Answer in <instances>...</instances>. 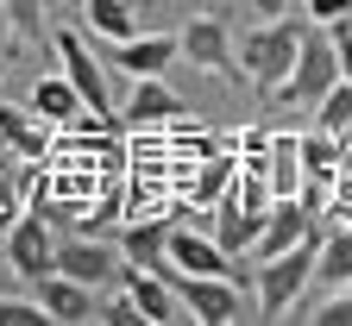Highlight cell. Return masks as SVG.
Wrapping results in <instances>:
<instances>
[{
  "instance_id": "cell-22",
  "label": "cell",
  "mask_w": 352,
  "mask_h": 326,
  "mask_svg": "<svg viewBox=\"0 0 352 326\" xmlns=\"http://www.w3.org/2000/svg\"><path fill=\"white\" fill-rule=\"evenodd\" d=\"M0 19H7L25 44L44 32V19H51V0H0Z\"/></svg>"
},
{
  "instance_id": "cell-4",
  "label": "cell",
  "mask_w": 352,
  "mask_h": 326,
  "mask_svg": "<svg viewBox=\"0 0 352 326\" xmlns=\"http://www.w3.org/2000/svg\"><path fill=\"white\" fill-rule=\"evenodd\" d=\"M176 57H189L195 69H208V75H220V82H233L239 63H233V25H227V13H201V19H189L183 32H176Z\"/></svg>"
},
{
  "instance_id": "cell-23",
  "label": "cell",
  "mask_w": 352,
  "mask_h": 326,
  "mask_svg": "<svg viewBox=\"0 0 352 326\" xmlns=\"http://www.w3.org/2000/svg\"><path fill=\"white\" fill-rule=\"evenodd\" d=\"M302 320H308V326H352V283H346V289H333L315 314H302Z\"/></svg>"
},
{
  "instance_id": "cell-5",
  "label": "cell",
  "mask_w": 352,
  "mask_h": 326,
  "mask_svg": "<svg viewBox=\"0 0 352 326\" xmlns=\"http://www.w3.org/2000/svg\"><path fill=\"white\" fill-rule=\"evenodd\" d=\"M51 257H57V239H51V213H13V226H7V264H13V276L19 283H38L44 270H51Z\"/></svg>"
},
{
  "instance_id": "cell-29",
  "label": "cell",
  "mask_w": 352,
  "mask_h": 326,
  "mask_svg": "<svg viewBox=\"0 0 352 326\" xmlns=\"http://www.w3.org/2000/svg\"><path fill=\"white\" fill-rule=\"evenodd\" d=\"M7 69H13V57H7V51H0V75H7Z\"/></svg>"
},
{
  "instance_id": "cell-8",
  "label": "cell",
  "mask_w": 352,
  "mask_h": 326,
  "mask_svg": "<svg viewBox=\"0 0 352 326\" xmlns=\"http://www.w3.org/2000/svg\"><path fill=\"white\" fill-rule=\"evenodd\" d=\"M113 283L132 295V307H139V320H145V326H170V320H189V314H183V301H176V289H170V276H157V270L120 264V276H113Z\"/></svg>"
},
{
  "instance_id": "cell-3",
  "label": "cell",
  "mask_w": 352,
  "mask_h": 326,
  "mask_svg": "<svg viewBox=\"0 0 352 326\" xmlns=\"http://www.w3.org/2000/svg\"><path fill=\"white\" fill-rule=\"evenodd\" d=\"M340 82V63H333V38H327V25H315L308 19L302 25V44H296V63H289V75L277 82V101H296V107H315L327 88Z\"/></svg>"
},
{
  "instance_id": "cell-17",
  "label": "cell",
  "mask_w": 352,
  "mask_h": 326,
  "mask_svg": "<svg viewBox=\"0 0 352 326\" xmlns=\"http://www.w3.org/2000/svg\"><path fill=\"white\" fill-rule=\"evenodd\" d=\"M82 32L120 44V38L139 32V7H132V0H82Z\"/></svg>"
},
{
  "instance_id": "cell-9",
  "label": "cell",
  "mask_w": 352,
  "mask_h": 326,
  "mask_svg": "<svg viewBox=\"0 0 352 326\" xmlns=\"http://www.w3.org/2000/svg\"><path fill=\"white\" fill-rule=\"evenodd\" d=\"M51 270H57V276H76V283H88V289L101 295L113 276H120V251H113V245H101V239H57Z\"/></svg>"
},
{
  "instance_id": "cell-30",
  "label": "cell",
  "mask_w": 352,
  "mask_h": 326,
  "mask_svg": "<svg viewBox=\"0 0 352 326\" xmlns=\"http://www.w3.org/2000/svg\"><path fill=\"white\" fill-rule=\"evenodd\" d=\"M0 157H13V151H7V138H0Z\"/></svg>"
},
{
  "instance_id": "cell-19",
  "label": "cell",
  "mask_w": 352,
  "mask_h": 326,
  "mask_svg": "<svg viewBox=\"0 0 352 326\" xmlns=\"http://www.w3.org/2000/svg\"><path fill=\"white\" fill-rule=\"evenodd\" d=\"M0 138H7L13 157H44V126H32L13 101H0Z\"/></svg>"
},
{
  "instance_id": "cell-27",
  "label": "cell",
  "mask_w": 352,
  "mask_h": 326,
  "mask_svg": "<svg viewBox=\"0 0 352 326\" xmlns=\"http://www.w3.org/2000/svg\"><path fill=\"white\" fill-rule=\"evenodd\" d=\"M296 7L315 19V25H340V19H352V0H296Z\"/></svg>"
},
{
  "instance_id": "cell-28",
  "label": "cell",
  "mask_w": 352,
  "mask_h": 326,
  "mask_svg": "<svg viewBox=\"0 0 352 326\" xmlns=\"http://www.w3.org/2000/svg\"><path fill=\"white\" fill-rule=\"evenodd\" d=\"M327 38H333V63H340V75L352 82V19H340V25H327Z\"/></svg>"
},
{
  "instance_id": "cell-21",
  "label": "cell",
  "mask_w": 352,
  "mask_h": 326,
  "mask_svg": "<svg viewBox=\"0 0 352 326\" xmlns=\"http://www.w3.org/2000/svg\"><path fill=\"white\" fill-rule=\"evenodd\" d=\"M315 113H321V132H333V138H352V82L340 75L327 95L315 101Z\"/></svg>"
},
{
  "instance_id": "cell-15",
  "label": "cell",
  "mask_w": 352,
  "mask_h": 326,
  "mask_svg": "<svg viewBox=\"0 0 352 326\" xmlns=\"http://www.w3.org/2000/svg\"><path fill=\"white\" fill-rule=\"evenodd\" d=\"M164 232H170V220L132 213L126 239H120V264H139V270H164Z\"/></svg>"
},
{
  "instance_id": "cell-11",
  "label": "cell",
  "mask_w": 352,
  "mask_h": 326,
  "mask_svg": "<svg viewBox=\"0 0 352 326\" xmlns=\"http://www.w3.org/2000/svg\"><path fill=\"white\" fill-rule=\"evenodd\" d=\"M164 264H170L176 276H233V257L220 251L214 239L189 232V226H170V232H164Z\"/></svg>"
},
{
  "instance_id": "cell-26",
  "label": "cell",
  "mask_w": 352,
  "mask_h": 326,
  "mask_svg": "<svg viewBox=\"0 0 352 326\" xmlns=\"http://www.w3.org/2000/svg\"><path fill=\"white\" fill-rule=\"evenodd\" d=\"M0 326H44V307L25 301V295H7L0 301Z\"/></svg>"
},
{
  "instance_id": "cell-6",
  "label": "cell",
  "mask_w": 352,
  "mask_h": 326,
  "mask_svg": "<svg viewBox=\"0 0 352 326\" xmlns=\"http://www.w3.org/2000/svg\"><path fill=\"white\" fill-rule=\"evenodd\" d=\"M176 301H183L189 320L201 326H233L239 320V283L233 276H170Z\"/></svg>"
},
{
  "instance_id": "cell-14",
  "label": "cell",
  "mask_w": 352,
  "mask_h": 326,
  "mask_svg": "<svg viewBox=\"0 0 352 326\" xmlns=\"http://www.w3.org/2000/svg\"><path fill=\"white\" fill-rule=\"evenodd\" d=\"M183 113V101L170 95L157 75H132V101H126V126H170Z\"/></svg>"
},
{
  "instance_id": "cell-13",
  "label": "cell",
  "mask_w": 352,
  "mask_h": 326,
  "mask_svg": "<svg viewBox=\"0 0 352 326\" xmlns=\"http://www.w3.org/2000/svg\"><path fill=\"white\" fill-rule=\"evenodd\" d=\"M264 189H271V201H296L302 195L296 132H264Z\"/></svg>"
},
{
  "instance_id": "cell-20",
  "label": "cell",
  "mask_w": 352,
  "mask_h": 326,
  "mask_svg": "<svg viewBox=\"0 0 352 326\" xmlns=\"http://www.w3.org/2000/svg\"><path fill=\"white\" fill-rule=\"evenodd\" d=\"M296 157H302V176H333V170H340V157H346V138H333V132L296 138Z\"/></svg>"
},
{
  "instance_id": "cell-16",
  "label": "cell",
  "mask_w": 352,
  "mask_h": 326,
  "mask_svg": "<svg viewBox=\"0 0 352 326\" xmlns=\"http://www.w3.org/2000/svg\"><path fill=\"white\" fill-rule=\"evenodd\" d=\"M315 283H327V289L352 283V226L315 232Z\"/></svg>"
},
{
  "instance_id": "cell-7",
  "label": "cell",
  "mask_w": 352,
  "mask_h": 326,
  "mask_svg": "<svg viewBox=\"0 0 352 326\" xmlns=\"http://www.w3.org/2000/svg\"><path fill=\"white\" fill-rule=\"evenodd\" d=\"M57 57H63V82L82 95V107H88V119H107L113 113V95H107V69L88 57V44H82V32H57Z\"/></svg>"
},
{
  "instance_id": "cell-24",
  "label": "cell",
  "mask_w": 352,
  "mask_h": 326,
  "mask_svg": "<svg viewBox=\"0 0 352 326\" xmlns=\"http://www.w3.org/2000/svg\"><path fill=\"white\" fill-rule=\"evenodd\" d=\"M233 170H239L233 157H208V170L195 176V201H214V195H220V189L233 182Z\"/></svg>"
},
{
  "instance_id": "cell-10",
  "label": "cell",
  "mask_w": 352,
  "mask_h": 326,
  "mask_svg": "<svg viewBox=\"0 0 352 326\" xmlns=\"http://www.w3.org/2000/svg\"><path fill=\"white\" fill-rule=\"evenodd\" d=\"M32 301L44 307V320H57V326H82V320H95V289L76 283V276H57V270H44L38 283H32Z\"/></svg>"
},
{
  "instance_id": "cell-1",
  "label": "cell",
  "mask_w": 352,
  "mask_h": 326,
  "mask_svg": "<svg viewBox=\"0 0 352 326\" xmlns=\"http://www.w3.org/2000/svg\"><path fill=\"white\" fill-rule=\"evenodd\" d=\"M302 25H308V13H296V7L271 13L264 25H252V32L233 44V63H239V75H245L252 88H264V95H277V82H283V75H289V63H296Z\"/></svg>"
},
{
  "instance_id": "cell-2",
  "label": "cell",
  "mask_w": 352,
  "mask_h": 326,
  "mask_svg": "<svg viewBox=\"0 0 352 326\" xmlns=\"http://www.w3.org/2000/svg\"><path fill=\"white\" fill-rule=\"evenodd\" d=\"M315 283V232L296 239L277 257H252V301L258 320H289V307L302 301V289Z\"/></svg>"
},
{
  "instance_id": "cell-12",
  "label": "cell",
  "mask_w": 352,
  "mask_h": 326,
  "mask_svg": "<svg viewBox=\"0 0 352 326\" xmlns=\"http://www.w3.org/2000/svg\"><path fill=\"white\" fill-rule=\"evenodd\" d=\"M113 63L126 75H164L176 63V32H132L113 44Z\"/></svg>"
},
{
  "instance_id": "cell-25",
  "label": "cell",
  "mask_w": 352,
  "mask_h": 326,
  "mask_svg": "<svg viewBox=\"0 0 352 326\" xmlns=\"http://www.w3.org/2000/svg\"><path fill=\"white\" fill-rule=\"evenodd\" d=\"M95 320H107V326H145V320H139V307H132V295H126V289H113L107 301H95Z\"/></svg>"
},
{
  "instance_id": "cell-18",
  "label": "cell",
  "mask_w": 352,
  "mask_h": 326,
  "mask_svg": "<svg viewBox=\"0 0 352 326\" xmlns=\"http://www.w3.org/2000/svg\"><path fill=\"white\" fill-rule=\"evenodd\" d=\"M32 113H38L44 126H69V119L82 113V95H76L63 75H38V82H32Z\"/></svg>"
}]
</instances>
